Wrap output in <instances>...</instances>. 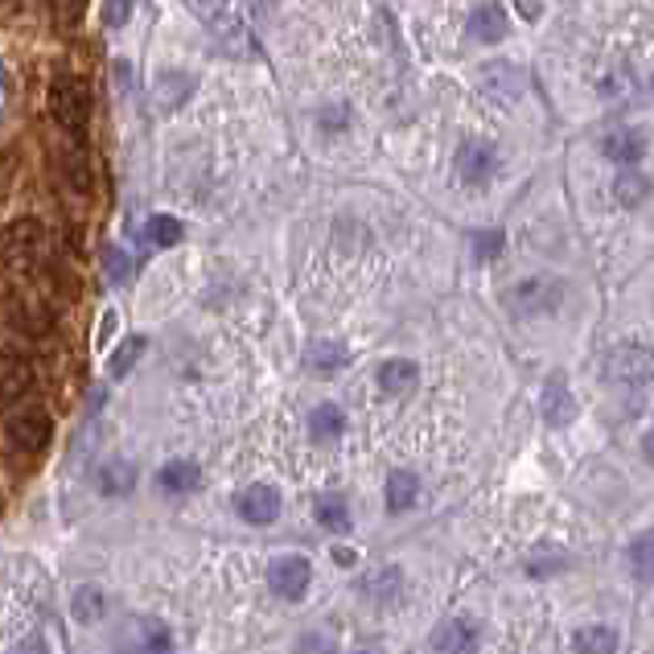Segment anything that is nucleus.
Instances as JSON below:
<instances>
[{
  "label": "nucleus",
  "mask_w": 654,
  "mask_h": 654,
  "mask_svg": "<svg viewBox=\"0 0 654 654\" xmlns=\"http://www.w3.org/2000/svg\"><path fill=\"white\" fill-rule=\"evenodd\" d=\"M50 260V231L38 219H13L0 226V263L13 272H38Z\"/></svg>",
  "instance_id": "f257e3e1"
},
{
  "label": "nucleus",
  "mask_w": 654,
  "mask_h": 654,
  "mask_svg": "<svg viewBox=\"0 0 654 654\" xmlns=\"http://www.w3.org/2000/svg\"><path fill=\"white\" fill-rule=\"evenodd\" d=\"M50 115L58 120V128L66 136H83L87 120H91V87L87 78L75 71H58L50 83Z\"/></svg>",
  "instance_id": "f03ea898"
},
{
  "label": "nucleus",
  "mask_w": 654,
  "mask_h": 654,
  "mask_svg": "<svg viewBox=\"0 0 654 654\" xmlns=\"http://www.w3.org/2000/svg\"><path fill=\"white\" fill-rule=\"evenodd\" d=\"M560 300H564V284L552 281V276H531V281H519L506 293L510 313H519V318L552 313V309H560Z\"/></svg>",
  "instance_id": "7ed1b4c3"
},
{
  "label": "nucleus",
  "mask_w": 654,
  "mask_h": 654,
  "mask_svg": "<svg viewBox=\"0 0 654 654\" xmlns=\"http://www.w3.org/2000/svg\"><path fill=\"white\" fill-rule=\"evenodd\" d=\"M120 654H173V634L161 617H132L115 634Z\"/></svg>",
  "instance_id": "20e7f679"
},
{
  "label": "nucleus",
  "mask_w": 654,
  "mask_h": 654,
  "mask_svg": "<svg viewBox=\"0 0 654 654\" xmlns=\"http://www.w3.org/2000/svg\"><path fill=\"white\" fill-rule=\"evenodd\" d=\"M605 379L614 387H646L651 383V350L642 342L614 346L609 358H605Z\"/></svg>",
  "instance_id": "39448f33"
},
{
  "label": "nucleus",
  "mask_w": 654,
  "mask_h": 654,
  "mask_svg": "<svg viewBox=\"0 0 654 654\" xmlns=\"http://www.w3.org/2000/svg\"><path fill=\"white\" fill-rule=\"evenodd\" d=\"M54 436V420L46 408H17L9 416V441L21 453H41Z\"/></svg>",
  "instance_id": "423d86ee"
},
{
  "label": "nucleus",
  "mask_w": 654,
  "mask_h": 654,
  "mask_svg": "<svg viewBox=\"0 0 654 654\" xmlns=\"http://www.w3.org/2000/svg\"><path fill=\"white\" fill-rule=\"evenodd\" d=\"M313 584V564L305 556H281L268 564V589L281 601H300Z\"/></svg>",
  "instance_id": "0eeeda50"
},
{
  "label": "nucleus",
  "mask_w": 654,
  "mask_h": 654,
  "mask_svg": "<svg viewBox=\"0 0 654 654\" xmlns=\"http://www.w3.org/2000/svg\"><path fill=\"white\" fill-rule=\"evenodd\" d=\"M498 165H503V152H498V145L482 140V136H473V140H466L457 149V173L469 186H486L490 177L498 173Z\"/></svg>",
  "instance_id": "6e6552de"
},
{
  "label": "nucleus",
  "mask_w": 654,
  "mask_h": 654,
  "mask_svg": "<svg viewBox=\"0 0 654 654\" xmlns=\"http://www.w3.org/2000/svg\"><path fill=\"white\" fill-rule=\"evenodd\" d=\"M235 510H239V515H244L251 527L276 523V515H281V490L268 486V482H251V486L239 490V498H235Z\"/></svg>",
  "instance_id": "1a4fd4ad"
},
{
  "label": "nucleus",
  "mask_w": 654,
  "mask_h": 654,
  "mask_svg": "<svg viewBox=\"0 0 654 654\" xmlns=\"http://www.w3.org/2000/svg\"><path fill=\"white\" fill-rule=\"evenodd\" d=\"M34 392V367L21 355H0V411L17 408Z\"/></svg>",
  "instance_id": "9d476101"
},
{
  "label": "nucleus",
  "mask_w": 654,
  "mask_h": 654,
  "mask_svg": "<svg viewBox=\"0 0 654 654\" xmlns=\"http://www.w3.org/2000/svg\"><path fill=\"white\" fill-rule=\"evenodd\" d=\"M432 646L441 654H473L482 646V626H478L473 617H449V621L436 630Z\"/></svg>",
  "instance_id": "9b49d317"
},
{
  "label": "nucleus",
  "mask_w": 654,
  "mask_h": 654,
  "mask_svg": "<svg viewBox=\"0 0 654 654\" xmlns=\"http://www.w3.org/2000/svg\"><path fill=\"white\" fill-rule=\"evenodd\" d=\"M540 411H543V420H547L552 429L572 424V416H577V399H572V387H568V379H564V374H552V379L543 383Z\"/></svg>",
  "instance_id": "f8f14e48"
},
{
  "label": "nucleus",
  "mask_w": 654,
  "mask_h": 654,
  "mask_svg": "<svg viewBox=\"0 0 654 654\" xmlns=\"http://www.w3.org/2000/svg\"><path fill=\"white\" fill-rule=\"evenodd\" d=\"M416 383H420V367L411 358H387L379 367V392L387 399H408L416 392Z\"/></svg>",
  "instance_id": "ddd939ff"
},
{
  "label": "nucleus",
  "mask_w": 654,
  "mask_h": 654,
  "mask_svg": "<svg viewBox=\"0 0 654 654\" xmlns=\"http://www.w3.org/2000/svg\"><path fill=\"white\" fill-rule=\"evenodd\" d=\"M601 149H605V157H609V161H617L621 169H630L638 157L646 152V132L617 128V132H609V136H605V145H601Z\"/></svg>",
  "instance_id": "4468645a"
},
{
  "label": "nucleus",
  "mask_w": 654,
  "mask_h": 654,
  "mask_svg": "<svg viewBox=\"0 0 654 654\" xmlns=\"http://www.w3.org/2000/svg\"><path fill=\"white\" fill-rule=\"evenodd\" d=\"M9 313H13V325H17V330H25V334H34V337L50 334V325H54L50 305H41V300H34V297H17Z\"/></svg>",
  "instance_id": "2eb2a0df"
},
{
  "label": "nucleus",
  "mask_w": 654,
  "mask_h": 654,
  "mask_svg": "<svg viewBox=\"0 0 654 654\" xmlns=\"http://www.w3.org/2000/svg\"><path fill=\"white\" fill-rule=\"evenodd\" d=\"M136 486V469L128 461H120V457H108L103 466L95 469V490L99 494H108V498H120V494H128Z\"/></svg>",
  "instance_id": "dca6fc26"
},
{
  "label": "nucleus",
  "mask_w": 654,
  "mask_h": 654,
  "mask_svg": "<svg viewBox=\"0 0 654 654\" xmlns=\"http://www.w3.org/2000/svg\"><path fill=\"white\" fill-rule=\"evenodd\" d=\"M466 34L473 41H498L506 34V9L503 4H478L466 21Z\"/></svg>",
  "instance_id": "f3484780"
},
{
  "label": "nucleus",
  "mask_w": 654,
  "mask_h": 654,
  "mask_svg": "<svg viewBox=\"0 0 654 654\" xmlns=\"http://www.w3.org/2000/svg\"><path fill=\"white\" fill-rule=\"evenodd\" d=\"M305 362H309V371L318 374H334L342 371L346 362H350V350L342 346V342H330V337H318L309 350H305Z\"/></svg>",
  "instance_id": "a211bd4d"
},
{
  "label": "nucleus",
  "mask_w": 654,
  "mask_h": 654,
  "mask_svg": "<svg viewBox=\"0 0 654 654\" xmlns=\"http://www.w3.org/2000/svg\"><path fill=\"white\" fill-rule=\"evenodd\" d=\"M108 605H112V601H108V593H103L99 584H78L75 593H71V614H75L83 626H95L99 617L108 614Z\"/></svg>",
  "instance_id": "6ab92c4d"
},
{
  "label": "nucleus",
  "mask_w": 654,
  "mask_h": 654,
  "mask_svg": "<svg viewBox=\"0 0 654 654\" xmlns=\"http://www.w3.org/2000/svg\"><path fill=\"white\" fill-rule=\"evenodd\" d=\"M572 651L577 654H617V630L614 626H580L572 634Z\"/></svg>",
  "instance_id": "aec40b11"
},
{
  "label": "nucleus",
  "mask_w": 654,
  "mask_h": 654,
  "mask_svg": "<svg viewBox=\"0 0 654 654\" xmlns=\"http://www.w3.org/2000/svg\"><path fill=\"white\" fill-rule=\"evenodd\" d=\"M342 429H346V411L337 408V404H318V408L309 411V436H313L318 445L342 436Z\"/></svg>",
  "instance_id": "412c9836"
},
{
  "label": "nucleus",
  "mask_w": 654,
  "mask_h": 654,
  "mask_svg": "<svg viewBox=\"0 0 654 654\" xmlns=\"http://www.w3.org/2000/svg\"><path fill=\"white\" fill-rule=\"evenodd\" d=\"M198 482H202V473H198L194 461H169L157 473V486L165 494H189V490H198Z\"/></svg>",
  "instance_id": "4be33fe9"
},
{
  "label": "nucleus",
  "mask_w": 654,
  "mask_h": 654,
  "mask_svg": "<svg viewBox=\"0 0 654 654\" xmlns=\"http://www.w3.org/2000/svg\"><path fill=\"white\" fill-rule=\"evenodd\" d=\"M313 510H318V523L325 527V531H337V535L350 531V503H346L342 494H321Z\"/></svg>",
  "instance_id": "5701e85b"
},
{
  "label": "nucleus",
  "mask_w": 654,
  "mask_h": 654,
  "mask_svg": "<svg viewBox=\"0 0 654 654\" xmlns=\"http://www.w3.org/2000/svg\"><path fill=\"white\" fill-rule=\"evenodd\" d=\"M399 584H404V572H399V568H379L371 580H362V584H358V593L379 601V605H387V601L399 597Z\"/></svg>",
  "instance_id": "b1692460"
},
{
  "label": "nucleus",
  "mask_w": 654,
  "mask_h": 654,
  "mask_svg": "<svg viewBox=\"0 0 654 654\" xmlns=\"http://www.w3.org/2000/svg\"><path fill=\"white\" fill-rule=\"evenodd\" d=\"M416 498H420V482H416V473H408V469L392 473V482H387V510H392V515L411 510Z\"/></svg>",
  "instance_id": "393cba45"
},
{
  "label": "nucleus",
  "mask_w": 654,
  "mask_h": 654,
  "mask_svg": "<svg viewBox=\"0 0 654 654\" xmlns=\"http://www.w3.org/2000/svg\"><path fill=\"white\" fill-rule=\"evenodd\" d=\"M189 91H194V78L182 75V71H173V75L157 78V103L165 108V112H173V108H182L189 99Z\"/></svg>",
  "instance_id": "a878e982"
},
{
  "label": "nucleus",
  "mask_w": 654,
  "mask_h": 654,
  "mask_svg": "<svg viewBox=\"0 0 654 654\" xmlns=\"http://www.w3.org/2000/svg\"><path fill=\"white\" fill-rule=\"evenodd\" d=\"M617 202L621 206H642L646 198H651V182H646V173H638L634 165L626 169V173H617Z\"/></svg>",
  "instance_id": "bb28decb"
},
{
  "label": "nucleus",
  "mask_w": 654,
  "mask_h": 654,
  "mask_svg": "<svg viewBox=\"0 0 654 654\" xmlns=\"http://www.w3.org/2000/svg\"><path fill=\"white\" fill-rule=\"evenodd\" d=\"M58 169H62V182H71L75 189H91V169H87V157H83V149H62L58 152Z\"/></svg>",
  "instance_id": "cd10ccee"
},
{
  "label": "nucleus",
  "mask_w": 654,
  "mask_h": 654,
  "mask_svg": "<svg viewBox=\"0 0 654 654\" xmlns=\"http://www.w3.org/2000/svg\"><path fill=\"white\" fill-rule=\"evenodd\" d=\"M145 235H149L157 247H173V244H182V235H186V231H182V223H177V219L157 214V219H149V231H145Z\"/></svg>",
  "instance_id": "c85d7f7f"
},
{
  "label": "nucleus",
  "mask_w": 654,
  "mask_h": 654,
  "mask_svg": "<svg viewBox=\"0 0 654 654\" xmlns=\"http://www.w3.org/2000/svg\"><path fill=\"white\" fill-rule=\"evenodd\" d=\"M83 13H87V0H50V17L58 29H75Z\"/></svg>",
  "instance_id": "c756f323"
},
{
  "label": "nucleus",
  "mask_w": 654,
  "mask_h": 654,
  "mask_svg": "<svg viewBox=\"0 0 654 654\" xmlns=\"http://www.w3.org/2000/svg\"><path fill=\"white\" fill-rule=\"evenodd\" d=\"M556 568H564V556L552 547V543H543L540 556H535V560H527V572H531V577H547V572H556Z\"/></svg>",
  "instance_id": "7c9ffc66"
},
{
  "label": "nucleus",
  "mask_w": 654,
  "mask_h": 654,
  "mask_svg": "<svg viewBox=\"0 0 654 654\" xmlns=\"http://www.w3.org/2000/svg\"><path fill=\"white\" fill-rule=\"evenodd\" d=\"M145 346H149V342H145V337H128V342H124V346H120V355L112 358V374H128V367H132V362H136V358L145 355Z\"/></svg>",
  "instance_id": "2f4dec72"
},
{
  "label": "nucleus",
  "mask_w": 654,
  "mask_h": 654,
  "mask_svg": "<svg viewBox=\"0 0 654 654\" xmlns=\"http://www.w3.org/2000/svg\"><path fill=\"white\" fill-rule=\"evenodd\" d=\"M103 263H108V281H112V284L128 281L132 263H128V256H124L120 247H103Z\"/></svg>",
  "instance_id": "473e14b6"
},
{
  "label": "nucleus",
  "mask_w": 654,
  "mask_h": 654,
  "mask_svg": "<svg viewBox=\"0 0 654 654\" xmlns=\"http://www.w3.org/2000/svg\"><path fill=\"white\" fill-rule=\"evenodd\" d=\"M473 251H478V260H494L503 251V231H478L473 235Z\"/></svg>",
  "instance_id": "72a5a7b5"
},
{
  "label": "nucleus",
  "mask_w": 654,
  "mask_h": 654,
  "mask_svg": "<svg viewBox=\"0 0 654 654\" xmlns=\"http://www.w3.org/2000/svg\"><path fill=\"white\" fill-rule=\"evenodd\" d=\"M630 556H634V572H638V580L646 584V580H651V535H638L634 547H630Z\"/></svg>",
  "instance_id": "f704fd0d"
},
{
  "label": "nucleus",
  "mask_w": 654,
  "mask_h": 654,
  "mask_svg": "<svg viewBox=\"0 0 654 654\" xmlns=\"http://www.w3.org/2000/svg\"><path fill=\"white\" fill-rule=\"evenodd\" d=\"M132 4L136 0H103V21L108 25H124L132 17Z\"/></svg>",
  "instance_id": "c9c22d12"
},
{
  "label": "nucleus",
  "mask_w": 654,
  "mask_h": 654,
  "mask_svg": "<svg viewBox=\"0 0 654 654\" xmlns=\"http://www.w3.org/2000/svg\"><path fill=\"white\" fill-rule=\"evenodd\" d=\"M297 654H337V651H334V642H330V638L305 634V638L297 642Z\"/></svg>",
  "instance_id": "e433bc0d"
},
{
  "label": "nucleus",
  "mask_w": 654,
  "mask_h": 654,
  "mask_svg": "<svg viewBox=\"0 0 654 654\" xmlns=\"http://www.w3.org/2000/svg\"><path fill=\"white\" fill-rule=\"evenodd\" d=\"M346 124H350V112H346V108H342V103H330V108H325V112H321V128L330 132V128H346Z\"/></svg>",
  "instance_id": "4c0bfd02"
},
{
  "label": "nucleus",
  "mask_w": 654,
  "mask_h": 654,
  "mask_svg": "<svg viewBox=\"0 0 654 654\" xmlns=\"http://www.w3.org/2000/svg\"><path fill=\"white\" fill-rule=\"evenodd\" d=\"M115 334V313H103V321H99V330H95V342H99V350L112 342Z\"/></svg>",
  "instance_id": "58836bf2"
},
{
  "label": "nucleus",
  "mask_w": 654,
  "mask_h": 654,
  "mask_svg": "<svg viewBox=\"0 0 654 654\" xmlns=\"http://www.w3.org/2000/svg\"><path fill=\"white\" fill-rule=\"evenodd\" d=\"M9 654H50V651H46V642H41V638H25V642H17Z\"/></svg>",
  "instance_id": "ea45409f"
},
{
  "label": "nucleus",
  "mask_w": 654,
  "mask_h": 654,
  "mask_svg": "<svg viewBox=\"0 0 654 654\" xmlns=\"http://www.w3.org/2000/svg\"><path fill=\"white\" fill-rule=\"evenodd\" d=\"M350 654H379V646H358V651H350Z\"/></svg>",
  "instance_id": "a19ab883"
}]
</instances>
